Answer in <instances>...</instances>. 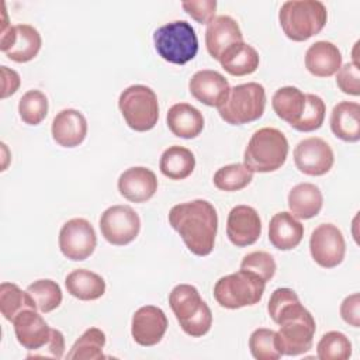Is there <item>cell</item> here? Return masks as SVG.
Returning <instances> with one entry per match:
<instances>
[{
  "label": "cell",
  "mask_w": 360,
  "mask_h": 360,
  "mask_svg": "<svg viewBox=\"0 0 360 360\" xmlns=\"http://www.w3.org/2000/svg\"><path fill=\"white\" fill-rule=\"evenodd\" d=\"M316 356L321 360H347L352 356V343L342 332H326L316 345Z\"/></svg>",
  "instance_id": "obj_35"
},
{
  "label": "cell",
  "mask_w": 360,
  "mask_h": 360,
  "mask_svg": "<svg viewBox=\"0 0 360 360\" xmlns=\"http://www.w3.org/2000/svg\"><path fill=\"white\" fill-rule=\"evenodd\" d=\"M28 308L37 309L27 291L14 283L4 281L0 284V311L8 322H13L21 311Z\"/></svg>",
  "instance_id": "obj_32"
},
{
  "label": "cell",
  "mask_w": 360,
  "mask_h": 360,
  "mask_svg": "<svg viewBox=\"0 0 360 360\" xmlns=\"http://www.w3.org/2000/svg\"><path fill=\"white\" fill-rule=\"evenodd\" d=\"M3 4V27L0 35V49L6 56L17 63L32 60L42 45V38L38 30L30 24L8 25Z\"/></svg>",
  "instance_id": "obj_10"
},
{
  "label": "cell",
  "mask_w": 360,
  "mask_h": 360,
  "mask_svg": "<svg viewBox=\"0 0 360 360\" xmlns=\"http://www.w3.org/2000/svg\"><path fill=\"white\" fill-rule=\"evenodd\" d=\"M287 155L285 135L277 128L264 127L250 136L243 153V165L252 173H270L284 165Z\"/></svg>",
  "instance_id": "obj_4"
},
{
  "label": "cell",
  "mask_w": 360,
  "mask_h": 360,
  "mask_svg": "<svg viewBox=\"0 0 360 360\" xmlns=\"http://www.w3.org/2000/svg\"><path fill=\"white\" fill-rule=\"evenodd\" d=\"M342 66L339 48L329 41H316L305 52V68L316 77H330Z\"/></svg>",
  "instance_id": "obj_22"
},
{
  "label": "cell",
  "mask_w": 360,
  "mask_h": 360,
  "mask_svg": "<svg viewBox=\"0 0 360 360\" xmlns=\"http://www.w3.org/2000/svg\"><path fill=\"white\" fill-rule=\"evenodd\" d=\"M120 111L127 125L138 132L152 129L159 118V104L155 91L145 84H132L121 91Z\"/></svg>",
  "instance_id": "obj_9"
},
{
  "label": "cell",
  "mask_w": 360,
  "mask_h": 360,
  "mask_svg": "<svg viewBox=\"0 0 360 360\" xmlns=\"http://www.w3.org/2000/svg\"><path fill=\"white\" fill-rule=\"evenodd\" d=\"M169 224L191 253L207 256L212 252L218 231V214L210 201L198 198L172 207Z\"/></svg>",
  "instance_id": "obj_1"
},
{
  "label": "cell",
  "mask_w": 360,
  "mask_h": 360,
  "mask_svg": "<svg viewBox=\"0 0 360 360\" xmlns=\"http://www.w3.org/2000/svg\"><path fill=\"white\" fill-rule=\"evenodd\" d=\"M264 287L266 281L257 274L240 269L215 283L214 298L224 308L238 309L257 304L263 297Z\"/></svg>",
  "instance_id": "obj_8"
},
{
  "label": "cell",
  "mask_w": 360,
  "mask_h": 360,
  "mask_svg": "<svg viewBox=\"0 0 360 360\" xmlns=\"http://www.w3.org/2000/svg\"><path fill=\"white\" fill-rule=\"evenodd\" d=\"M240 269L257 274L263 281L267 283L276 274L277 266H276L274 257L270 253L263 250H256V252L248 253L242 259Z\"/></svg>",
  "instance_id": "obj_39"
},
{
  "label": "cell",
  "mask_w": 360,
  "mask_h": 360,
  "mask_svg": "<svg viewBox=\"0 0 360 360\" xmlns=\"http://www.w3.org/2000/svg\"><path fill=\"white\" fill-rule=\"evenodd\" d=\"M20 83H21L20 75L15 70L8 69L7 66H1V86H3L1 98H6L14 94L18 90Z\"/></svg>",
  "instance_id": "obj_44"
},
{
  "label": "cell",
  "mask_w": 360,
  "mask_h": 360,
  "mask_svg": "<svg viewBox=\"0 0 360 360\" xmlns=\"http://www.w3.org/2000/svg\"><path fill=\"white\" fill-rule=\"evenodd\" d=\"M48 107V98L41 90H28L22 94L18 103L20 118L28 125H38L45 120Z\"/></svg>",
  "instance_id": "obj_36"
},
{
  "label": "cell",
  "mask_w": 360,
  "mask_h": 360,
  "mask_svg": "<svg viewBox=\"0 0 360 360\" xmlns=\"http://www.w3.org/2000/svg\"><path fill=\"white\" fill-rule=\"evenodd\" d=\"M53 141L63 148L79 146L87 135L86 117L75 108H65L59 111L51 127Z\"/></svg>",
  "instance_id": "obj_20"
},
{
  "label": "cell",
  "mask_w": 360,
  "mask_h": 360,
  "mask_svg": "<svg viewBox=\"0 0 360 360\" xmlns=\"http://www.w3.org/2000/svg\"><path fill=\"white\" fill-rule=\"evenodd\" d=\"M262 233V221L257 211L250 205L233 207L226 219L228 239L238 248L253 245Z\"/></svg>",
  "instance_id": "obj_15"
},
{
  "label": "cell",
  "mask_w": 360,
  "mask_h": 360,
  "mask_svg": "<svg viewBox=\"0 0 360 360\" xmlns=\"http://www.w3.org/2000/svg\"><path fill=\"white\" fill-rule=\"evenodd\" d=\"M105 345V333L98 328H89L84 333L73 343L68 359L73 360H101L103 347Z\"/></svg>",
  "instance_id": "obj_31"
},
{
  "label": "cell",
  "mask_w": 360,
  "mask_h": 360,
  "mask_svg": "<svg viewBox=\"0 0 360 360\" xmlns=\"http://www.w3.org/2000/svg\"><path fill=\"white\" fill-rule=\"evenodd\" d=\"M183 10L197 22L210 24L215 18L217 1L215 0H188L181 3Z\"/></svg>",
  "instance_id": "obj_41"
},
{
  "label": "cell",
  "mask_w": 360,
  "mask_h": 360,
  "mask_svg": "<svg viewBox=\"0 0 360 360\" xmlns=\"http://www.w3.org/2000/svg\"><path fill=\"white\" fill-rule=\"evenodd\" d=\"M249 349L257 360H277L283 354L278 347L277 332L267 328H259L249 338Z\"/></svg>",
  "instance_id": "obj_37"
},
{
  "label": "cell",
  "mask_w": 360,
  "mask_h": 360,
  "mask_svg": "<svg viewBox=\"0 0 360 360\" xmlns=\"http://www.w3.org/2000/svg\"><path fill=\"white\" fill-rule=\"evenodd\" d=\"M311 256L323 269L339 266L346 253V242L342 231L333 224L318 225L309 239Z\"/></svg>",
  "instance_id": "obj_13"
},
{
  "label": "cell",
  "mask_w": 360,
  "mask_h": 360,
  "mask_svg": "<svg viewBox=\"0 0 360 360\" xmlns=\"http://www.w3.org/2000/svg\"><path fill=\"white\" fill-rule=\"evenodd\" d=\"M166 121L172 134L184 139L198 136L204 128L201 111L188 103L173 104L167 111Z\"/></svg>",
  "instance_id": "obj_24"
},
{
  "label": "cell",
  "mask_w": 360,
  "mask_h": 360,
  "mask_svg": "<svg viewBox=\"0 0 360 360\" xmlns=\"http://www.w3.org/2000/svg\"><path fill=\"white\" fill-rule=\"evenodd\" d=\"M139 215L129 205L108 207L100 217V231L104 239L115 246L131 243L139 233Z\"/></svg>",
  "instance_id": "obj_11"
},
{
  "label": "cell",
  "mask_w": 360,
  "mask_h": 360,
  "mask_svg": "<svg viewBox=\"0 0 360 360\" xmlns=\"http://www.w3.org/2000/svg\"><path fill=\"white\" fill-rule=\"evenodd\" d=\"M340 316L346 323H349L354 328L360 326V295H359V292H353L342 301Z\"/></svg>",
  "instance_id": "obj_43"
},
{
  "label": "cell",
  "mask_w": 360,
  "mask_h": 360,
  "mask_svg": "<svg viewBox=\"0 0 360 360\" xmlns=\"http://www.w3.org/2000/svg\"><path fill=\"white\" fill-rule=\"evenodd\" d=\"M97 236L93 225L84 218H72L65 222L59 232V249L73 262L87 259L96 249Z\"/></svg>",
  "instance_id": "obj_12"
},
{
  "label": "cell",
  "mask_w": 360,
  "mask_h": 360,
  "mask_svg": "<svg viewBox=\"0 0 360 360\" xmlns=\"http://www.w3.org/2000/svg\"><path fill=\"white\" fill-rule=\"evenodd\" d=\"M328 20V11L319 0H288L278 11V21L285 37L302 42L319 34Z\"/></svg>",
  "instance_id": "obj_3"
},
{
  "label": "cell",
  "mask_w": 360,
  "mask_h": 360,
  "mask_svg": "<svg viewBox=\"0 0 360 360\" xmlns=\"http://www.w3.org/2000/svg\"><path fill=\"white\" fill-rule=\"evenodd\" d=\"M243 34L236 20L229 15L215 17L205 30V45L208 53L219 60L222 53L233 44L242 42Z\"/></svg>",
  "instance_id": "obj_21"
},
{
  "label": "cell",
  "mask_w": 360,
  "mask_h": 360,
  "mask_svg": "<svg viewBox=\"0 0 360 360\" xmlns=\"http://www.w3.org/2000/svg\"><path fill=\"white\" fill-rule=\"evenodd\" d=\"M169 304L181 329L188 336L200 338L211 329L212 312L194 285H176L169 294Z\"/></svg>",
  "instance_id": "obj_5"
},
{
  "label": "cell",
  "mask_w": 360,
  "mask_h": 360,
  "mask_svg": "<svg viewBox=\"0 0 360 360\" xmlns=\"http://www.w3.org/2000/svg\"><path fill=\"white\" fill-rule=\"evenodd\" d=\"M257 51L245 41L229 46L219 58L221 66L232 76H246L259 68Z\"/></svg>",
  "instance_id": "obj_28"
},
{
  "label": "cell",
  "mask_w": 360,
  "mask_h": 360,
  "mask_svg": "<svg viewBox=\"0 0 360 360\" xmlns=\"http://www.w3.org/2000/svg\"><path fill=\"white\" fill-rule=\"evenodd\" d=\"M65 353V338L63 333L58 329H52L51 332V338L48 340L46 345H44L41 349L34 350L32 353H30L27 357H51V359H62Z\"/></svg>",
  "instance_id": "obj_42"
},
{
  "label": "cell",
  "mask_w": 360,
  "mask_h": 360,
  "mask_svg": "<svg viewBox=\"0 0 360 360\" xmlns=\"http://www.w3.org/2000/svg\"><path fill=\"white\" fill-rule=\"evenodd\" d=\"M330 129L345 142L360 139V105L356 101H340L330 112Z\"/></svg>",
  "instance_id": "obj_25"
},
{
  "label": "cell",
  "mask_w": 360,
  "mask_h": 360,
  "mask_svg": "<svg viewBox=\"0 0 360 360\" xmlns=\"http://www.w3.org/2000/svg\"><path fill=\"white\" fill-rule=\"evenodd\" d=\"M68 292L82 301L98 300L105 292V281L101 276L86 269H76L65 278Z\"/></svg>",
  "instance_id": "obj_27"
},
{
  "label": "cell",
  "mask_w": 360,
  "mask_h": 360,
  "mask_svg": "<svg viewBox=\"0 0 360 360\" xmlns=\"http://www.w3.org/2000/svg\"><path fill=\"white\" fill-rule=\"evenodd\" d=\"M266 107V90L260 83L249 82L231 87L225 103L218 107L221 118L231 125H243L259 120Z\"/></svg>",
  "instance_id": "obj_7"
},
{
  "label": "cell",
  "mask_w": 360,
  "mask_h": 360,
  "mask_svg": "<svg viewBox=\"0 0 360 360\" xmlns=\"http://www.w3.org/2000/svg\"><path fill=\"white\" fill-rule=\"evenodd\" d=\"M305 96L298 87L284 86L273 94L271 107L278 118L292 127L305 108Z\"/></svg>",
  "instance_id": "obj_30"
},
{
  "label": "cell",
  "mask_w": 360,
  "mask_h": 360,
  "mask_svg": "<svg viewBox=\"0 0 360 360\" xmlns=\"http://www.w3.org/2000/svg\"><path fill=\"white\" fill-rule=\"evenodd\" d=\"M195 167L194 153L179 145L169 146L160 156L159 169L163 176L170 180H183L187 179Z\"/></svg>",
  "instance_id": "obj_29"
},
{
  "label": "cell",
  "mask_w": 360,
  "mask_h": 360,
  "mask_svg": "<svg viewBox=\"0 0 360 360\" xmlns=\"http://www.w3.org/2000/svg\"><path fill=\"white\" fill-rule=\"evenodd\" d=\"M304 236V225L287 211L277 212L269 224V240L278 250H291L300 245Z\"/></svg>",
  "instance_id": "obj_23"
},
{
  "label": "cell",
  "mask_w": 360,
  "mask_h": 360,
  "mask_svg": "<svg viewBox=\"0 0 360 360\" xmlns=\"http://www.w3.org/2000/svg\"><path fill=\"white\" fill-rule=\"evenodd\" d=\"M11 323L14 325V332L18 343L30 352L41 349L44 345L48 343L51 338L52 329L37 312V309L28 308L21 311Z\"/></svg>",
  "instance_id": "obj_18"
},
{
  "label": "cell",
  "mask_w": 360,
  "mask_h": 360,
  "mask_svg": "<svg viewBox=\"0 0 360 360\" xmlns=\"http://www.w3.org/2000/svg\"><path fill=\"white\" fill-rule=\"evenodd\" d=\"M338 87L349 96L360 94V70L354 62H347L338 70L336 75Z\"/></svg>",
  "instance_id": "obj_40"
},
{
  "label": "cell",
  "mask_w": 360,
  "mask_h": 360,
  "mask_svg": "<svg viewBox=\"0 0 360 360\" xmlns=\"http://www.w3.org/2000/svg\"><path fill=\"white\" fill-rule=\"evenodd\" d=\"M31 297L37 311L48 314L56 309L62 302V290L59 284L49 278H41L30 284L25 290Z\"/></svg>",
  "instance_id": "obj_33"
},
{
  "label": "cell",
  "mask_w": 360,
  "mask_h": 360,
  "mask_svg": "<svg viewBox=\"0 0 360 360\" xmlns=\"http://www.w3.org/2000/svg\"><path fill=\"white\" fill-rule=\"evenodd\" d=\"M212 180L218 190L238 191L250 184L253 173L243 163H232L218 169Z\"/></svg>",
  "instance_id": "obj_34"
},
{
  "label": "cell",
  "mask_w": 360,
  "mask_h": 360,
  "mask_svg": "<svg viewBox=\"0 0 360 360\" xmlns=\"http://www.w3.org/2000/svg\"><path fill=\"white\" fill-rule=\"evenodd\" d=\"M188 89L195 100L217 108L225 103L231 90L228 80L219 72L211 69L195 72L188 82Z\"/></svg>",
  "instance_id": "obj_17"
},
{
  "label": "cell",
  "mask_w": 360,
  "mask_h": 360,
  "mask_svg": "<svg viewBox=\"0 0 360 360\" xmlns=\"http://www.w3.org/2000/svg\"><path fill=\"white\" fill-rule=\"evenodd\" d=\"M120 194L132 202H145L158 191L156 174L143 166L127 169L118 177Z\"/></svg>",
  "instance_id": "obj_19"
},
{
  "label": "cell",
  "mask_w": 360,
  "mask_h": 360,
  "mask_svg": "<svg viewBox=\"0 0 360 360\" xmlns=\"http://www.w3.org/2000/svg\"><path fill=\"white\" fill-rule=\"evenodd\" d=\"M167 318L165 312L155 305H145L132 315L131 333L134 340L141 346H155L165 336Z\"/></svg>",
  "instance_id": "obj_16"
},
{
  "label": "cell",
  "mask_w": 360,
  "mask_h": 360,
  "mask_svg": "<svg viewBox=\"0 0 360 360\" xmlns=\"http://www.w3.org/2000/svg\"><path fill=\"white\" fill-rule=\"evenodd\" d=\"M326 107L323 100L316 94H307L305 96V108L300 117V120L292 125L294 129L300 132H311L323 124Z\"/></svg>",
  "instance_id": "obj_38"
},
{
  "label": "cell",
  "mask_w": 360,
  "mask_h": 360,
  "mask_svg": "<svg viewBox=\"0 0 360 360\" xmlns=\"http://www.w3.org/2000/svg\"><path fill=\"white\" fill-rule=\"evenodd\" d=\"M333 162V150L322 138H305L294 148V163L304 174L323 176L332 169Z\"/></svg>",
  "instance_id": "obj_14"
},
{
  "label": "cell",
  "mask_w": 360,
  "mask_h": 360,
  "mask_svg": "<svg viewBox=\"0 0 360 360\" xmlns=\"http://www.w3.org/2000/svg\"><path fill=\"white\" fill-rule=\"evenodd\" d=\"M153 42L159 56L174 65H184L193 60L198 52L195 30L184 20L160 25L153 32Z\"/></svg>",
  "instance_id": "obj_6"
},
{
  "label": "cell",
  "mask_w": 360,
  "mask_h": 360,
  "mask_svg": "<svg viewBox=\"0 0 360 360\" xmlns=\"http://www.w3.org/2000/svg\"><path fill=\"white\" fill-rule=\"evenodd\" d=\"M273 322L280 325L277 340L281 354L298 356L312 347L316 330L315 319L300 300L285 305Z\"/></svg>",
  "instance_id": "obj_2"
},
{
  "label": "cell",
  "mask_w": 360,
  "mask_h": 360,
  "mask_svg": "<svg viewBox=\"0 0 360 360\" xmlns=\"http://www.w3.org/2000/svg\"><path fill=\"white\" fill-rule=\"evenodd\" d=\"M322 191L312 183H300L288 193V208L298 219H309L316 217L322 208Z\"/></svg>",
  "instance_id": "obj_26"
}]
</instances>
